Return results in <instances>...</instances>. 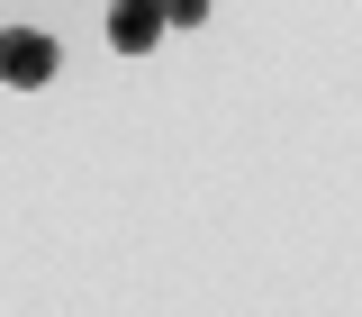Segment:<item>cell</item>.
Returning <instances> with one entry per match:
<instances>
[{"label": "cell", "instance_id": "2", "mask_svg": "<svg viewBox=\"0 0 362 317\" xmlns=\"http://www.w3.org/2000/svg\"><path fill=\"white\" fill-rule=\"evenodd\" d=\"M0 64H9V82H18V91H37L45 73H54V37H37V28H18V37H9V54H0Z\"/></svg>", "mask_w": 362, "mask_h": 317}, {"label": "cell", "instance_id": "1", "mask_svg": "<svg viewBox=\"0 0 362 317\" xmlns=\"http://www.w3.org/2000/svg\"><path fill=\"white\" fill-rule=\"evenodd\" d=\"M163 28H173L163 0H109V45H118V54H154Z\"/></svg>", "mask_w": 362, "mask_h": 317}, {"label": "cell", "instance_id": "3", "mask_svg": "<svg viewBox=\"0 0 362 317\" xmlns=\"http://www.w3.org/2000/svg\"><path fill=\"white\" fill-rule=\"evenodd\" d=\"M163 18H173V28H199V18H209V0H163Z\"/></svg>", "mask_w": 362, "mask_h": 317}]
</instances>
